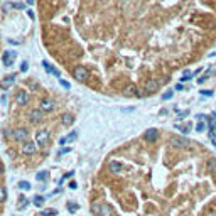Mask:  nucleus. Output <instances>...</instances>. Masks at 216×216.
Returning <instances> with one entry per match:
<instances>
[{"mask_svg": "<svg viewBox=\"0 0 216 216\" xmlns=\"http://www.w3.org/2000/svg\"><path fill=\"white\" fill-rule=\"evenodd\" d=\"M169 144H171L174 149H186V147H189V140L186 139L184 135H174V137H171Z\"/></svg>", "mask_w": 216, "mask_h": 216, "instance_id": "f257e3e1", "label": "nucleus"}, {"mask_svg": "<svg viewBox=\"0 0 216 216\" xmlns=\"http://www.w3.org/2000/svg\"><path fill=\"white\" fill-rule=\"evenodd\" d=\"M91 211L96 213L98 216H113V209L108 204H93L91 206Z\"/></svg>", "mask_w": 216, "mask_h": 216, "instance_id": "f03ea898", "label": "nucleus"}, {"mask_svg": "<svg viewBox=\"0 0 216 216\" xmlns=\"http://www.w3.org/2000/svg\"><path fill=\"white\" fill-rule=\"evenodd\" d=\"M73 76L76 81H86L88 80V71H86V68H83V66H78V68H74Z\"/></svg>", "mask_w": 216, "mask_h": 216, "instance_id": "7ed1b4c3", "label": "nucleus"}, {"mask_svg": "<svg viewBox=\"0 0 216 216\" xmlns=\"http://www.w3.org/2000/svg\"><path fill=\"white\" fill-rule=\"evenodd\" d=\"M15 57H17V52L5 51V52H3V56H2V63L5 64V66H10V64H14Z\"/></svg>", "mask_w": 216, "mask_h": 216, "instance_id": "20e7f679", "label": "nucleus"}, {"mask_svg": "<svg viewBox=\"0 0 216 216\" xmlns=\"http://www.w3.org/2000/svg\"><path fill=\"white\" fill-rule=\"evenodd\" d=\"M49 140V132L47 130H39L36 134V144H39V145H44L46 142Z\"/></svg>", "mask_w": 216, "mask_h": 216, "instance_id": "39448f33", "label": "nucleus"}, {"mask_svg": "<svg viewBox=\"0 0 216 216\" xmlns=\"http://www.w3.org/2000/svg\"><path fill=\"white\" fill-rule=\"evenodd\" d=\"M27 135H29L27 128H15V130H14V139L19 140V142H24V140H27Z\"/></svg>", "mask_w": 216, "mask_h": 216, "instance_id": "423d86ee", "label": "nucleus"}, {"mask_svg": "<svg viewBox=\"0 0 216 216\" xmlns=\"http://www.w3.org/2000/svg\"><path fill=\"white\" fill-rule=\"evenodd\" d=\"M29 120H31L32 123H37V122H41L42 120V110H31L29 111Z\"/></svg>", "mask_w": 216, "mask_h": 216, "instance_id": "0eeeda50", "label": "nucleus"}, {"mask_svg": "<svg viewBox=\"0 0 216 216\" xmlns=\"http://www.w3.org/2000/svg\"><path fill=\"white\" fill-rule=\"evenodd\" d=\"M157 90H159V83L155 80H149L145 83V93H155Z\"/></svg>", "mask_w": 216, "mask_h": 216, "instance_id": "6e6552de", "label": "nucleus"}, {"mask_svg": "<svg viewBox=\"0 0 216 216\" xmlns=\"http://www.w3.org/2000/svg\"><path fill=\"white\" fill-rule=\"evenodd\" d=\"M14 81H15V74H10V76L3 78V81L0 83V88H2V90H9L10 86L14 85Z\"/></svg>", "mask_w": 216, "mask_h": 216, "instance_id": "1a4fd4ad", "label": "nucleus"}, {"mask_svg": "<svg viewBox=\"0 0 216 216\" xmlns=\"http://www.w3.org/2000/svg\"><path fill=\"white\" fill-rule=\"evenodd\" d=\"M145 140H147V142H155L157 140V137H159V132L155 130V128H149L147 132H145Z\"/></svg>", "mask_w": 216, "mask_h": 216, "instance_id": "9d476101", "label": "nucleus"}, {"mask_svg": "<svg viewBox=\"0 0 216 216\" xmlns=\"http://www.w3.org/2000/svg\"><path fill=\"white\" fill-rule=\"evenodd\" d=\"M41 110L42 111H51L54 110V101L51 98H44L42 101H41Z\"/></svg>", "mask_w": 216, "mask_h": 216, "instance_id": "9b49d317", "label": "nucleus"}, {"mask_svg": "<svg viewBox=\"0 0 216 216\" xmlns=\"http://www.w3.org/2000/svg\"><path fill=\"white\" fill-rule=\"evenodd\" d=\"M27 100H29V95L26 93V91H19V93H17V98H15V101H17V105L24 106V105L27 103Z\"/></svg>", "mask_w": 216, "mask_h": 216, "instance_id": "f8f14e48", "label": "nucleus"}, {"mask_svg": "<svg viewBox=\"0 0 216 216\" xmlns=\"http://www.w3.org/2000/svg\"><path fill=\"white\" fill-rule=\"evenodd\" d=\"M22 152L27 154V155H32V154L36 152V144L34 142H26L24 147H22Z\"/></svg>", "mask_w": 216, "mask_h": 216, "instance_id": "ddd939ff", "label": "nucleus"}, {"mask_svg": "<svg viewBox=\"0 0 216 216\" xmlns=\"http://www.w3.org/2000/svg\"><path fill=\"white\" fill-rule=\"evenodd\" d=\"M123 95H125V96H137V95H139V90H137L135 85H128L127 88L123 90Z\"/></svg>", "mask_w": 216, "mask_h": 216, "instance_id": "4468645a", "label": "nucleus"}, {"mask_svg": "<svg viewBox=\"0 0 216 216\" xmlns=\"http://www.w3.org/2000/svg\"><path fill=\"white\" fill-rule=\"evenodd\" d=\"M110 171L113 172V174H118V172H122V164L117 160H111L110 162Z\"/></svg>", "mask_w": 216, "mask_h": 216, "instance_id": "2eb2a0df", "label": "nucleus"}, {"mask_svg": "<svg viewBox=\"0 0 216 216\" xmlns=\"http://www.w3.org/2000/svg\"><path fill=\"white\" fill-rule=\"evenodd\" d=\"M61 120H63V123H64L66 127H68V125H73V122H74V117H73L71 113H64L63 117H61Z\"/></svg>", "mask_w": 216, "mask_h": 216, "instance_id": "dca6fc26", "label": "nucleus"}, {"mask_svg": "<svg viewBox=\"0 0 216 216\" xmlns=\"http://www.w3.org/2000/svg\"><path fill=\"white\" fill-rule=\"evenodd\" d=\"M206 167H208V171H209V172H216V159H209V160H208Z\"/></svg>", "mask_w": 216, "mask_h": 216, "instance_id": "f3484780", "label": "nucleus"}, {"mask_svg": "<svg viewBox=\"0 0 216 216\" xmlns=\"http://www.w3.org/2000/svg\"><path fill=\"white\" fill-rule=\"evenodd\" d=\"M56 214H57V209H54V208H49V209L41 211V216H56Z\"/></svg>", "mask_w": 216, "mask_h": 216, "instance_id": "a211bd4d", "label": "nucleus"}, {"mask_svg": "<svg viewBox=\"0 0 216 216\" xmlns=\"http://www.w3.org/2000/svg\"><path fill=\"white\" fill-rule=\"evenodd\" d=\"M47 177H49V172H47V171H42V172H37L36 179L41 182V181H46V179H47Z\"/></svg>", "mask_w": 216, "mask_h": 216, "instance_id": "6ab92c4d", "label": "nucleus"}, {"mask_svg": "<svg viewBox=\"0 0 216 216\" xmlns=\"http://www.w3.org/2000/svg\"><path fill=\"white\" fill-rule=\"evenodd\" d=\"M32 203H34V206H36V208H41V206L44 204V198H42V196H36Z\"/></svg>", "mask_w": 216, "mask_h": 216, "instance_id": "aec40b11", "label": "nucleus"}, {"mask_svg": "<svg viewBox=\"0 0 216 216\" xmlns=\"http://www.w3.org/2000/svg\"><path fill=\"white\" fill-rule=\"evenodd\" d=\"M191 128H193V125H191V122H186V125H184V127H181V130H182V135H188L189 132H191Z\"/></svg>", "mask_w": 216, "mask_h": 216, "instance_id": "412c9836", "label": "nucleus"}, {"mask_svg": "<svg viewBox=\"0 0 216 216\" xmlns=\"http://www.w3.org/2000/svg\"><path fill=\"white\" fill-rule=\"evenodd\" d=\"M42 64H44V68H46V71H47V73H54V74H56V76H59V73H57L56 69H52V68H51V64H49L47 61H44Z\"/></svg>", "mask_w": 216, "mask_h": 216, "instance_id": "4be33fe9", "label": "nucleus"}, {"mask_svg": "<svg viewBox=\"0 0 216 216\" xmlns=\"http://www.w3.org/2000/svg\"><path fill=\"white\" fill-rule=\"evenodd\" d=\"M19 188H20V189H24V191H29V189H31V182H27V181H20V182H19Z\"/></svg>", "mask_w": 216, "mask_h": 216, "instance_id": "5701e85b", "label": "nucleus"}, {"mask_svg": "<svg viewBox=\"0 0 216 216\" xmlns=\"http://www.w3.org/2000/svg\"><path fill=\"white\" fill-rule=\"evenodd\" d=\"M76 139H78V132H76V130H73L71 134H69V137L66 139V142H74Z\"/></svg>", "mask_w": 216, "mask_h": 216, "instance_id": "b1692460", "label": "nucleus"}, {"mask_svg": "<svg viewBox=\"0 0 216 216\" xmlns=\"http://www.w3.org/2000/svg\"><path fill=\"white\" fill-rule=\"evenodd\" d=\"M7 199V191L5 188H0V203H3Z\"/></svg>", "mask_w": 216, "mask_h": 216, "instance_id": "393cba45", "label": "nucleus"}, {"mask_svg": "<svg viewBox=\"0 0 216 216\" xmlns=\"http://www.w3.org/2000/svg\"><path fill=\"white\" fill-rule=\"evenodd\" d=\"M78 208H80V206H78L76 203H68V209L71 211V213H74V211H76Z\"/></svg>", "mask_w": 216, "mask_h": 216, "instance_id": "a878e982", "label": "nucleus"}, {"mask_svg": "<svg viewBox=\"0 0 216 216\" xmlns=\"http://www.w3.org/2000/svg\"><path fill=\"white\" fill-rule=\"evenodd\" d=\"M191 76H193V73H191V71H184V74H182V78H181V81H188Z\"/></svg>", "mask_w": 216, "mask_h": 216, "instance_id": "bb28decb", "label": "nucleus"}, {"mask_svg": "<svg viewBox=\"0 0 216 216\" xmlns=\"http://www.w3.org/2000/svg\"><path fill=\"white\" fill-rule=\"evenodd\" d=\"M10 9H14V3H10V2L3 3V12H9Z\"/></svg>", "mask_w": 216, "mask_h": 216, "instance_id": "cd10ccee", "label": "nucleus"}, {"mask_svg": "<svg viewBox=\"0 0 216 216\" xmlns=\"http://www.w3.org/2000/svg\"><path fill=\"white\" fill-rule=\"evenodd\" d=\"M172 98V91L169 90V91H165L164 95H162V100H171Z\"/></svg>", "mask_w": 216, "mask_h": 216, "instance_id": "c85d7f7f", "label": "nucleus"}, {"mask_svg": "<svg viewBox=\"0 0 216 216\" xmlns=\"http://www.w3.org/2000/svg\"><path fill=\"white\" fill-rule=\"evenodd\" d=\"M29 69V64H27V61H22V64H20V71L22 73H26Z\"/></svg>", "mask_w": 216, "mask_h": 216, "instance_id": "c756f323", "label": "nucleus"}, {"mask_svg": "<svg viewBox=\"0 0 216 216\" xmlns=\"http://www.w3.org/2000/svg\"><path fill=\"white\" fill-rule=\"evenodd\" d=\"M59 83H61V86H64V88H68V90H69V83H68V81H64V80H59Z\"/></svg>", "mask_w": 216, "mask_h": 216, "instance_id": "7c9ffc66", "label": "nucleus"}, {"mask_svg": "<svg viewBox=\"0 0 216 216\" xmlns=\"http://www.w3.org/2000/svg\"><path fill=\"white\" fill-rule=\"evenodd\" d=\"M196 130H198V132H203V130H204V125H203V123H198V125H196Z\"/></svg>", "mask_w": 216, "mask_h": 216, "instance_id": "2f4dec72", "label": "nucleus"}, {"mask_svg": "<svg viewBox=\"0 0 216 216\" xmlns=\"http://www.w3.org/2000/svg\"><path fill=\"white\" fill-rule=\"evenodd\" d=\"M14 9H24V3H15V5H14Z\"/></svg>", "mask_w": 216, "mask_h": 216, "instance_id": "473e14b6", "label": "nucleus"}, {"mask_svg": "<svg viewBox=\"0 0 216 216\" xmlns=\"http://www.w3.org/2000/svg\"><path fill=\"white\" fill-rule=\"evenodd\" d=\"M69 189H76V182H74V181L69 182Z\"/></svg>", "mask_w": 216, "mask_h": 216, "instance_id": "72a5a7b5", "label": "nucleus"}, {"mask_svg": "<svg viewBox=\"0 0 216 216\" xmlns=\"http://www.w3.org/2000/svg\"><path fill=\"white\" fill-rule=\"evenodd\" d=\"M20 201H22V203H26V199H24V198H20ZM24 208H26V204H20V206H19V209H24Z\"/></svg>", "mask_w": 216, "mask_h": 216, "instance_id": "f704fd0d", "label": "nucleus"}, {"mask_svg": "<svg viewBox=\"0 0 216 216\" xmlns=\"http://www.w3.org/2000/svg\"><path fill=\"white\" fill-rule=\"evenodd\" d=\"M27 14H29V17H31L32 20H34V17H36V15H34V12H32V10H29V12H27Z\"/></svg>", "mask_w": 216, "mask_h": 216, "instance_id": "c9c22d12", "label": "nucleus"}, {"mask_svg": "<svg viewBox=\"0 0 216 216\" xmlns=\"http://www.w3.org/2000/svg\"><path fill=\"white\" fill-rule=\"evenodd\" d=\"M201 95H204V96H211V91H201Z\"/></svg>", "mask_w": 216, "mask_h": 216, "instance_id": "e433bc0d", "label": "nucleus"}, {"mask_svg": "<svg viewBox=\"0 0 216 216\" xmlns=\"http://www.w3.org/2000/svg\"><path fill=\"white\" fill-rule=\"evenodd\" d=\"M69 150H71V149L66 147V149H61V152H59V154H66V152H69Z\"/></svg>", "mask_w": 216, "mask_h": 216, "instance_id": "4c0bfd02", "label": "nucleus"}, {"mask_svg": "<svg viewBox=\"0 0 216 216\" xmlns=\"http://www.w3.org/2000/svg\"><path fill=\"white\" fill-rule=\"evenodd\" d=\"M113 216H117V214H113Z\"/></svg>", "mask_w": 216, "mask_h": 216, "instance_id": "58836bf2", "label": "nucleus"}]
</instances>
